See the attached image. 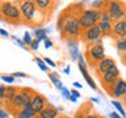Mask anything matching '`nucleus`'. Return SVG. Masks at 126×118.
<instances>
[{"label":"nucleus","mask_w":126,"mask_h":118,"mask_svg":"<svg viewBox=\"0 0 126 118\" xmlns=\"http://www.w3.org/2000/svg\"><path fill=\"white\" fill-rule=\"evenodd\" d=\"M109 117H110V118H122V117H121V114H120V113H117V112H112V113L109 114Z\"/></svg>","instance_id":"58836bf2"},{"label":"nucleus","mask_w":126,"mask_h":118,"mask_svg":"<svg viewBox=\"0 0 126 118\" xmlns=\"http://www.w3.org/2000/svg\"><path fill=\"white\" fill-rule=\"evenodd\" d=\"M121 58H122V62H124L125 64H126V51H125V53H122V54H121Z\"/></svg>","instance_id":"79ce46f5"},{"label":"nucleus","mask_w":126,"mask_h":118,"mask_svg":"<svg viewBox=\"0 0 126 118\" xmlns=\"http://www.w3.org/2000/svg\"><path fill=\"white\" fill-rule=\"evenodd\" d=\"M61 92H62V96L64 97L66 100H68V98H70V94H71V93H70V90L67 89L66 87H63V88L61 89Z\"/></svg>","instance_id":"c756f323"},{"label":"nucleus","mask_w":126,"mask_h":118,"mask_svg":"<svg viewBox=\"0 0 126 118\" xmlns=\"http://www.w3.org/2000/svg\"><path fill=\"white\" fill-rule=\"evenodd\" d=\"M112 105L117 109V112L121 114V117H122V118H126V113H125V110H124V108H122V105L120 104V102L116 101V100H113V101H112Z\"/></svg>","instance_id":"5701e85b"},{"label":"nucleus","mask_w":126,"mask_h":118,"mask_svg":"<svg viewBox=\"0 0 126 118\" xmlns=\"http://www.w3.org/2000/svg\"><path fill=\"white\" fill-rule=\"evenodd\" d=\"M47 33H50L49 29H45V28H38V29L34 30V37H35V38H39V37L46 35Z\"/></svg>","instance_id":"393cba45"},{"label":"nucleus","mask_w":126,"mask_h":118,"mask_svg":"<svg viewBox=\"0 0 126 118\" xmlns=\"http://www.w3.org/2000/svg\"><path fill=\"white\" fill-rule=\"evenodd\" d=\"M38 116L41 118H58L59 117V112H58V109L55 108V106L50 105L49 102H47V105L38 113Z\"/></svg>","instance_id":"2eb2a0df"},{"label":"nucleus","mask_w":126,"mask_h":118,"mask_svg":"<svg viewBox=\"0 0 126 118\" xmlns=\"http://www.w3.org/2000/svg\"><path fill=\"white\" fill-rule=\"evenodd\" d=\"M39 43H41V42H39L37 38H34V39H32V43H30V46H29V47H30L32 50H38Z\"/></svg>","instance_id":"cd10ccee"},{"label":"nucleus","mask_w":126,"mask_h":118,"mask_svg":"<svg viewBox=\"0 0 126 118\" xmlns=\"http://www.w3.org/2000/svg\"><path fill=\"white\" fill-rule=\"evenodd\" d=\"M54 46V43H53V41H51V39H45V47L46 49H50V47H53Z\"/></svg>","instance_id":"473e14b6"},{"label":"nucleus","mask_w":126,"mask_h":118,"mask_svg":"<svg viewBox=\"0 0 126 118\" xmlns=\"http://www.w3.org/2000/svg\"><path fill=\"white\" fill-rule=\"evenodd\" d=\"M92 7L94 8V9L102 11L104 7H105V0H94V1H92Z\"/></svg>","instance_id":"a878e982"},{"label":"nucleus","mask_w":126,"mask_h":118,"mask_svg":"<svg viewBox=\"0 0 126 118\" xmlns=\"http://www.w3.org/2000/svg\"><path fill=\"white\" fill-rule=\"evenodd\" d=\"M54 1H57V0H54Z\"/></svg>","instance_id":"3c124183"},{"label":"nucleus","mask_w":126,"mask_h":118,"mask_svg":"<svg viewBox=\"0 0 126 118\" xmlns=\"http://www.w3.org/2000/svg\"><path fill=\"white\" fill-rule=\"evenodd\" d=\"M30 105H32V109H33V112H34L35 114H38V113L41 112V110L47 105V100L42 96V94L34 93L33 96H32Z\"/></svg>","instance_id":"f8f14e48"},{"label":"nucleus","mask_w":126,"mask_h":118,"mask_svg":"<svg viewBox=\"0 0 126 118\" xmlns=\"http://www.w3.org/2000/svg\"><path fill=\"white\" fill-rule=\"evenodd\" d=\"M101 11L94 9V8H89V9H84L79 13V22H80L81 29H88L94 25H97L100 21Z\"/></svg>","instance_id":"20e7f679"},{"label":"nucleus","mask_w":126,"mask_h":118,"mask_svg":"<svg viewBox=\"0 0 126 118\" xmlns=\"http://www.w3.org/2000/svg\"><path fill=\"white\" fill-rule=\"evenodd\" d=\"M34 62L37 63V66L43 71V72H47V71H49V67H47V64L45 63V60H43V59H41V58H35Z\"/></svg>","instance_id":"b1692460"},{"label":"nucleus","mask_w":126,"mask_h":118,"mask_svg":"<svg viewBox=\"0 0 126 118\" xmlns=\"http://www.w3.org/2000/svg\"><path fill=\"white\" fill-rule=\"evenodd\" d=\"M101 37H102V33H101L100 28L97 25H94L92 28H88V29H84L81 33V38L84 39V42H87L88 45L97 42V39H100Z\"/></svg>","instance_id":"1a4fd4ad"},{"label":"nucleus","mask_w":126,"mask_h":118,"mask_svg":"<svg viewBox=\"0 0 126 118\" xmlns=\"http://www.w3.org/2000/svg\"><path fill=\"white\" fill-rule=\"evenodd\" d=\"M0 4H1V0H0ZM0 18H1V12H0Z\"/></svg>","instance_id":"de8ad7c7"},{"label":"nucleus","mask_w":126,"mask_h":118,"mask_svg":"<svg viewBox=\"0 0 126 118\" xmlns=\"http://www.w3.org/2000/svg\"><path fill=\"white\" fill-rule=\"evenodd\" d=\"M0 35H1V37L8 38V37H9V33H8V31H7L5 29H0Z\"/></svg>","instance_id":"ea45409f"},{"label":"nucleus","mask_w":126,"mask_h":118,"mask_svg":"<svg viewBox=\"0 0 126 118\" xmlns=\"http://www.w3.org/2000/svg\"><path fill=\"white\" fill-rule=\"evenodd\" d=\"M112 34L116 38H121V37H125L126 35V21L124 18L120 20V21H116V24L113 25V29H112Z\"/></svg>","instance_id":"dca6fc26"},{"label":"nucleus","mask_w":126,"mask_h":118,"mask_svg":"<svg viewBox=\"0 0 126 118\" xmlns=\"http://www.w3.org/2000/svg\"><path fill=\"white\" fill-rule=\"evenodd\" d=\"M70 101H72V102H76L78 101V98L75 97V96H72V94H70V98H68Z\"/></svg>","instance_id":"37998d69"},{"label":"nucleus","mask_w":126,"mask_h":118,"mask_svg":"<svg viewBox=\"0 0 126 118\" xmlns=\"http://www.w3.org/2000/svg\"><path fill=\"white\" fill-rule=\"evenodd\" d=\"M43 60H45V63L47 66H50V67H55L57 64H55V62L53 60V59H50V58H43Z\"/></svg>","instance_id":"2f4dec72"},{"label":"nucleus","mask_w":126,"mask_h":118,"mask_svg":"<svg viewBox=\"0 0 126 118\" xmlns=\"http://www.w3.org/2000/svg\"><path fill=\"white\" fill-rule=\"evenodd\" d=\"M33 94H34V92L30 88L18 89V92L13 96V98L8 101V102H9V108L11 109H15V110L21 109L22 105L25 104V102L32 100V96H33Z\"/></svg>","instance_id":"423d86ee"},{"label":"nucleus","mask_w":126,"mask_h":118,"mask_svg":"<svg viewBox=\"0 0 126 118\" xmlns=\"http://www.w3.org/2000/svg\"><path fill=\"white\" fill-rule=\"evenodd\" d=\"M35 3V5L39 11L42 12L43 15L49 16L54 9V5H55V1L54 0H33Z\"/></svg>","instance_id":"4468645a"},{"label":"nucleus","mask_w":126,"mask_h":118,"mask_svg":"<svg viewBox=\"0 0 126 118\" xmlns=\"http://www.w3.org/2000/svg\"><path fill=\"white\" fill-rule=\"evenodd\" d=\"M12 76H13V77H28V75L24 74V72H15Z\"/></svg>","instance_id":"c9c22d12"},{"label":"nucleus","mask_w":126,"mask_h":118,"mask_svg":"<svg viewBox=\"0 0 126 118\" xmlns=\"http://www.w3.org/2000/svg\"><path fill=\"white\" fill-rule=\"evenodd\" d=\"M34 116H37L33 109H18L16 112V118H33Z\"/></svg>","instance_id":"6ab92c4d"},{"label":"nucleus","mask_w":126,"mask_h":118,"mask_svg":"<svg viewBox=\"0 0 126 118\" xmlns=\"http://www.w3.org/2000/svg\"><path fill=\"white\" fill-rule=\"evenodd\" d=\"M97 26L100 28L102 35H109L112 34V29H113V24L112 22H105V21H98Z\"/></svg>","instance_id":"a211bd4d"},{"label":"nucleus","mask_w":126,"mask_h":118,"mask_svg":"<svg viewBox=\"0 0 126 118\" xmlns=\"http://www.w3.org/2000/svg\"><path fill=\"white\" fill-rule=\"evenodd\" d=\"M4 89H5V85L0 84V101L4 100Z\"/></svg>","instance_id":"72a5a7b5"},{"label":"nucleus","mask_w":126,"mask_h":118,"mask_svg":"<svg viewBox=\"0 0 126 118\" xmlns=\"http://www.w3.org/2000/svg\"><path fill=\"white\" fill-rule=\"evenodd\" d=\"M32 35H30V33L29 31H25V33H24V37H22V42L25 43L26 46H30V43H32Z\"/></svg>","instance_id":"bb28decb"},{"label":"nucleus","mask_w":126,"mask_h":118,"mask_svg":"<svg viewBox=\"0 0 126 118\" xmlns=\"http://www.w3.org/2000/svg\"><path fill=\"white\" fill-rule=\"evenodd\" d=\"M116 66V62H114V59L113 58H110V57H105V58H102L101 60H98L96 63V70H97V72L98 75H102L104 72H106V71H109L112 67Z\"/></svg>","instance_id":"ddd939ff"},{"label":"nucleus","mask_w":126,"mask_h":118,"mask_svg":"<svg viewBox=\"0 0 126 118\" xmlns=\"http://www.w3.org/2000/svg\"><path fill=\"white\" fill-rule=\"evenodd\" d=\"M49 77H50V80L53 81V84H54V87H55L57 89L61 90V89L63 88V84H62L61 79L57 76V74H49Z\"/></svg>","instance_id":"4be33fe9"},{"label":"nucleus","mask_w":126,"mask_h":118,"mask_svg":"<svg viewBox=\"0 0 126 118\" xmlns=\"http://www.w3.org/2000/svg\"><path fill=\"white\" fill-rule=\"evenodd\" d=\"M124 20H125V21H126V16H125V17H124Z\"/></svg>","instance_id":"8fccbe9b"},{"label":"nucleus","mask_w":126,"mask_h":118,"mask_svg":"<svg viewBox=\"0 0 126 118\" xmlns=\"http://www.w3.org/2000/svg\"><path fill=\"white\" fill-rule=\"evenodd\" d=\"M58 28L62 33V37L66 39L70 38H80L83 29L79 22V15L74 12H66L61 16L58 21Z\"/></svg>","instance_id":"f257e3e1"},{"label":"nucleus","mask_w":126,"mask_h":118,"mask_svg":"<svg viewBox=\"0 0 126 118\" xmlns=\"http://www.w3.org/2000/svg\"><path fill=\"white\" fill-rule=\"evenodd\" d=\"M72 85H74V88H76V89H80V88H83V85H81L79 81H75V83H72Z\"/></svg>","instance_id":"a19ab883"},{"label":"nucleus","mask_w":126,"mask_h":118,"mask_svg":"<svg viewBox=\"0 0 126 118\" xmlns=\"http://www.w3.org/2000/svg\"><path fill=\"white\" fill-rule=\"evenodd\" d=\"M104 9L108 12L112 21H120L126 16V7L120 0H105Z\"/></svg>","instance_id":"39448f33"},{"label":"nucleus","mask_w":126,"mask_h":118,"mask_svg":"<svg viewBox=\"0 0 126 118\" xmlns=\"http://www.w3.org/2000/svg\"><path fill=\"white\" fill-rule=\"evenodd\" d=\"M100 76H101V81H102L104 88H105V87L113 84L117 79H120V70L117 68V66H114L109 71H106V72H104L102 75H100Z\"/></svg>","instance_id":"9d476101"},{"label":"nucleus","mask_w":126,"mask_h":118,"mask_svg":"<svg viewBox=\"0 0 126 118\" xmlns=\"http://www.w3.org/2000/svg\"><path fill=\"white\" fill-rule=\"evenodd\" d=\"M78 64H79V70H80L83 77H84V80L87 81V84H89V87H91L92 89H96L97 87H96V84H94L93 79L91 77V75L88 74V71H87L85 62H84V57H83L81 54H79V57H78Z\"/></svg>","instance_id":"9b49d317"},{"label":"nucleus","mask_w":126,"mask_h":118,"mask_svg":"<svg viewBox=\"0 0 126 118\" xmlns=\"http://www.w3.org/2000/svg\"><path fill=\"white\" fill-rule=\"evenodd\" d=\"M70 93L72 94V96H75L76 98H79V97H80V93H79V90H78L76 88H74L72 90H70Z\"/></svg>","instance_id":"e433bc0d"},{"label":"nucleus","mask_w":126,"mask_h":118,"mask_svg":"<svg viewBox=\"0 0 126 118\" xmlns=\"http://www.w3.org/2000/svg\"><path fill=\"white\" fill-rule=\"evenodd\" d=\"M33 118H41V117H39V116H34Z\"/></svg>","instance_id":"49530a36"},{"label":"nucleus","mask_w":126,"mask_h":118,"mask_svg":"<svg viewBox=\"0 0 126 118\" xmlns=\"http://www.w3.org/2000/svg\"><path fill=\"white\" fill-rule=\"evenodd\" d=\"M67 49H68V53H70V57L74 59V60H78V57H79V43H78V39L75 38H70L67 39Z\"/></svg>","instance_id":"f3484780"},{"label":"nucleus","mask_w":126,"mask_h":118,"mask_svg":"<svg viewBox=\"0 0 126 118\" xmlns=\"http://www.w3.org/2000/svg\"><path fill=\"white\" fill-rule=\"evenodd\" d=\"M83 118H100V116H97L94 113H88V114H84Z\"/></svg>","instance_id":"f704fd0d"},{"label":"nucleus","mask_w":126,"mask_h":118,"mask_svg":"<svg viewBox=\"0 0 126 118\" xmlns=\"http://www.w3.org/2000/svg\"><path fill=\"white\" fill-rule=\"evenodd\" d=\"M12 38H13L15 41H16V45H17V46L22 47V49H26V45L22 42V39H20V38H17V37H12Z\"/></svg>","instance_id":"7c9ffc66"},{"label":"nucleus","mask_w":126,"mask_h":118,"mask_svg":"<svg viewBox=\"0 0 126 118\" xmlns=\"http://www.w3.org/2000/svg\"><path fill=\"white\" fill-rule=\"evenodd\" d=\"M18 8H20V13H21V18L30 25L32 24H39L42 21L41 18H38V16L42 18L47 17L37 8L33 0H18Z\"/></svg>","instance_id":"f03ea898"},{"label":"nucleus","mask_w":126,"mask_h":118,"mask_svg":"<svg viewBox=\"0 0 126 118\" xmlns=\"http://www.w3.org/2000/svg\"><path fill=\"white\" fill-rule=\"evenodd\" d=\"M85 57L88 59V62L94 67V64H96L98 60H101L102 58L106 57L105 55V47L102 46V43H98V42L91 43V45H88Z\"/></svg>","instance_id":"0eeeda50"},{"label":"nucleus","mask_w":126,"mask_h":118,"mask_svg":"<svg viewBox=\"0 0 126 118\" xmlns=\"http://www.w3.org/2000/svg\"><path fill=\"white\" fill-rule=\"evenodd\" d=\"M0 118H8V113L3 108H0Z\"/></svg>","instance_id":"4c0bfd02"},{"label":"nucleus","mask_w":126,"mask_h":118,"mask_svg":"<svg viewBox=\"0 0 126 118\" xmlns=\"http://www.w3.org/2000/svg\"><path fill=\"white\" fill-rule=\"evenodd\" d=\"M106 89H108V93L112 94L113 97H122L126 94V81L124 79H117L116 81L113 83V84H110L106 87Z\"/></svg>","instance_id":"6e6552de"},{"label":"nucleus","mask_w":126,"mask_h":118,"mask_svg":"<svg viewBox=\"0 0 126 118\" xmlns=\"http://www.w3.org/2000/svg\"><path fill=\"white\" fill-rule=\"evenodd\" d=\"M0 12H1V18L7 20L8 22H20L21 20L20 8L16 3L4 0L0 4Z\"/></svg>","instance_id":"7ed1b4c3"},{"label":"nucleus","mask_w":126,"mask_h":118,"mask_svg":"<svg viewBox=\"0 0 126 118\" xmlns=\"http://www.w3.org/2000/svg\"><path fill=\"white\" fill-rule=\"evenodd\" d=\"M18 92V88H16L13 85H9V87H5L4 89V100L5 101H9L13 98V96Z\"/></svg>","instance_id":"aec40b11"},{"label":"nucleus","mask_w":126,"mask_h":118,"mask_svg":"<svg viewBox=\"0 0 126 118\" xmlns=\"http://www.w3.org/2000/svg\"><path fill=\"white\" fill-rule=\"evenodd\" d=\"M116 49L118 50V53L122 54L126 51V35L125 37H121L116 41Z\"/></svg>","instance_id":"412c9836"},{"label":"nucleus","mask_w":126,"mask_h":118,"mask_svg":"<svg viewBox=\"0 0 126 118\" xmlns=\"http://www.w3.org/2000/svg\"><path fill=\"white\" fill-rule=\"evenodd\" d=\"M70 71H71V68H70V67H64V70H63V72H64L66 75H70Z\"/></svg>","instance_id":"c03bdc74"},{"label":"nucleus","mask_w":126,"mask_h":118,"mask_svg":"<svg viewBox=\"0 0 126 118\" xmlns=\"http://www.w3.org/2000/svg\"><path fill=\"white\" fill-rule=\"evenodd\" d=\"M0 79H1V80L4 81V83H8V84H13L15 83V77L12 76H0Z\"/></svg>","instance_id":"c85d7f7f"},{"label":"nucleus","mask_w":126,"mask_h":118,"mask_svg":"<svg viewBox=\"0 0 126 118\" xmlns=\"http://www.w3.org/2000/svg\"><path fill=\"white\" fill-rule=\"evenodd\" d=\"M91 101H92V102H94V104H98V98H92Z\"/></svg>","instance_id":"a18cd8bd"},{"label":"nucleus","mask_w":126,"mask_h":118,"mask_svg":"<svg viewBox=\"0 0 126 118\" xmlns=\"http://www.w3.org/2000/svg\"><path fill=\"white\" fill-rule=\"evenodd\" d=\"M58 118H68V117H63V116H62V117H58Z\"/></svg>","instance_id":"09e8293b"}]
</instances>
